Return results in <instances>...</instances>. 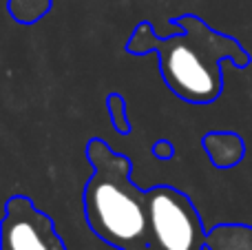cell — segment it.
Returning <instances> with one entry per match:
<instances>
[{"label":"cell","mask_w":252,"mask_h":250,"mask_svg":"<svg viewBox=\"0 0 252 250\" xmlns=\"http://www.w3.org/2000/svg\"><path fill=\"white\" fill-rule=\"evenodd\" d=\"M84 204L93 230L106 242L128 246L146 233L148 213H144L142 199L130 188L122 171L115 175L97 173L95 180L87 186Z\"/></svg>","instance_id":"2"},{"label":"cell","mask_w":252,"mask_h":250,"mask_svg":"<svg viewBox=\"0 0 252 250\" xmlns=\"http://www.w3.org/2000/svg\"><path fill=\"white\" fill-rule=\"evenodd\" d=\"M4 242L7 250H49L35 221L31 217H18L13 213L4 224Z\"/></svg>","instance_id":"4"},{"label":"cell","mask_w":252,"mask_h":250,"mask_svg":"<svg viewBox=\"0 0 252 250\" xmlns=\"http://www.w3.org/2000/svg\"><path fill=\"white\" fill-rule=\"evenodd\" d=\"M184 33L153 44L159 49L161 73L173 93L188 102H210L221 91L219 62L239 51L235 40L210 31L197 18H182Z\"/></svg>","instance_id":"1"},{"label":"cell","mask_w":252,"mask_h":250,"mask_svg":"<svg viewBox=\"0 0 252 250\" xmlns=\"http://www.w3.org/2000/svg\"><path fill=\"white\" fill-rule=\"evenodd\" d=\"M148 224L164 250H192L199 244V221L188 199L173 188L148 193Z\"/></svg>","instance_id":"3"}]
</instances>
